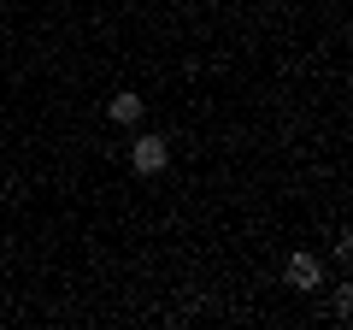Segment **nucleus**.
I'll list each match as a JSON object with an SVG mask.
<instances>
[{
    "label": "nucleus",
    "instance_id": "f03ea898",
    "mask_svg": "<svg viewBox=\"0 0 353 330\" xmlns=\"http://www.w3.org/2000/svg\"><path fill=\"white\" fill-rule=\"evenodd\" d=\"M318 283H324L318 254H289V289H318Z\"/></svg>",
    "mask_w": 353,
    "mask_h": 330
},
{
    "label": "nucleus",
    "instance_id": "20e7f679",
    "mask_svg": "<svg viewBox=\"0 0 353 330\" xmlns=\"http://www.w3.org/2000/svg\"><path fill=\"white\" fill-rule=\"evenodd\" d=\"M336 318H353V289H347V283L336 289Z\"/></svg>",
    "mask_w": 353,
    "mask_h": 330
},
{
    "label": "nucleus",
    "instance_id": "f257e3e1",
    "mask_svg": "<svg viewBox=\"0 0 353 330\" xmlns=\"http://www.w3.org/2000/svg\"><path fill=\"white\" fill-rule=\"evenodd\" d=\"M165 165H171V142L165 136H136L130 142V171L136 177H159Z\"/></svg>",
    "mask_w": 353,
    "mask_h": 330
},
{
    "label": "nucleus",
    "instance_id": "7ed1b4c3",
    "mask_svg": "<svg viewBox=\"0 0 353 330\" xmlns=\"http://www.w3.org/2000/svg\"><path fill=\"white\" fill-rule=\"evenodd\" d=\"M141 113H148V101H141V95H112V101H106V118H112V124H141Z\"/></svg>",
    "mask_w": 353,
    "mask_h": 330
}]
</instances>
